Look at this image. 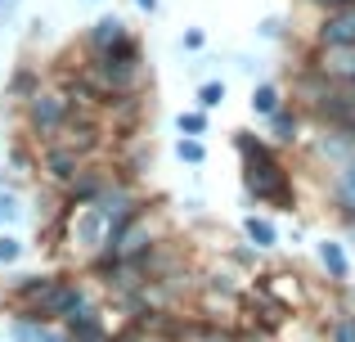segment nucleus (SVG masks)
I'll return each instance as SVG.
<instances>
[{
    "mask_svg": "<svg viewBox=\"0 0 355 342\" xmlns=\"http://www.w3.org/2000/svg\"><path fill=\"white\" fill-rule=\"evenodd\" d=\"M121 36V23L117 18H104V23H99V41H117Z\"/></svg>",
    "mask_w": 355,
    "mask_h": 342,
    "instance_id": "obj_6",
    "label": "nucleus"
},
{
    "mask_svg": "<svg viewBox=\"0 0 355 342\" xmlns=\"http://www.w3.org/2000/svg\"><path fill=\"white\" fill-rule=\"evenodd\" d=\"M126 342H135V338H126Z\"/></svg>",
    "mask_w": 355,
    "mask_h": 342,
    "instance_id": "obj_14",
    "label": "nucleus"
},
{
    "mask_svg": "<svg viewBox=\"0 0 355 342\" xmlns=\"http://www.w3.org/2000/svg\"><path fill=\"white\" fill-rule=\"evenodd\" d=\"M18 334H23V338H32V342H63L59 334H36V329H27V325L18 329Z\"/></svg>",
    "mask_w": 355,
    "mask_h": 342,
    "instance_id": "obj_10",
    "label": "nucleus"
},
{
    "mask_svg": "<svg viewBox=\"0 0 355 342\" xmlns=\"http://www.w3.org/2000/svg\"><path fill=\"white\" fill-rule=\"evenodd\" d=\"M252 108H257V113H275V108H279V95H275V86H261L257 95H252Z\"/></svg>",
    "mask_w": 355,
    "mask_h": 342,
    "instance_id": "obj_3",
    "label": "nucleus"
},
{
    "mask_svg": "<svg viewBox=\"0 0 355 342\" xmlns=\"http://www.w3.org/2000/svg\"><path fill=\"white\" fill-rule=\"evenodd\" d=\"M347 185H351V194H355V171H351V180H347Z\"/></svg>",
    "mask_w": 355,
    "mask_h": 342,
    "instance_id": "obj_13",
    "label": "nucleus"
},
{
    "mask_svg": "<svg viewBox=\"0 0 355 342\" xmlns=\"http://www.w3.org/2000/svg\"><path fill=\"white\" fill-rule=\"evenodd\" d=\"M180 158H189V162H202V144H193V140H180Z\"/></svg>",
    "mask_w": 355,
    "mask_h": 342,
    "instance_id": "obj_8",
    "label": "nucleus"
},
{
    "mask_svg": "<svg viewBox=\"0 0 355 342\" xmlns=\"http://www.w3.org/2000/svg\"><path fill=\"white\" fill-rule=\"evenodd\" d=\"M329 41H355V14L351 18H338V23L329 27Z\"/></svg>",
    "mask_w": 355,
    "mask_h": 342,
    "instance_id": "obj_4",
    "label": "nucleus"
},
{
    "mask_svg": "<svg viewBox=\"0 0 355 342\" xmlns=\"http://www.w3.org/2000/svg\"><path fill=\"white\" fill-rule=\"evenodd\" d=\"M248 234H252V243H257V248H270V243H275V225H266V221H257V216L248 221Z\"/></svg>",
    "mask_w": 355,
    "mask_h": 342,
    "instance_id": "obj_2",
    "label": "nucleus"
},
{
    "mask_svg": "<svg viewBox=\"0 0 355 342\" xmlns=\"http://www.w3.org/2000/svg\"><path fill=\"white\" fill-rule=\"evenodd\" d=\"M320 257H324V266H329L333 275H347V253H342L338 243H324V248H320Z\"/></svg>",
    "mask_w": 355,
    "mask_h": 342,
    "instance_id": "obj_1",
    "label": "nucleus"
},
{
    "mask_svg": "<svg viewBox=\"0 0 355 342\" xmlns=\"http://www.w3.org/2000/svg\"><path fill=\"white\" fill-rule=\"evenodd\" d=\"M338 342H355V320H351V325H342V329H338Z\"/></svg>",
    "mask_w": 355,
    "mask_h": 342,
    "instance_id": "obj_11",
    "label": "nucleus"
},
{
    "mask_svg": "<svg viewBox=\"0 0 355 342\" xmlns=\"http://www.w3.org/2000/svg\"><path fill=\"white\" fill-rule=\"evenodd\" d=\"M18 257V239H0V262H14Z\"/></svg>",
    "mask_w": 355,
    "mask_h": 342,
    "instance_id": "obj_9",
    "label": "nucleus"
},
{
    "mask_svg": "<svg viewBox=\"0 0 355 342\" xmlns=\"http://www.w3.org/2000/svg\"><path fill=\"white\" fill-rule=\"evenodd\" d=\"M220 99H225V86H216V81H211V86H202V104H207V108H216Z\"/></svg>",
    "mask_w": 355,
    "mask_h": 342,
    "instance_id": "obj_5",
    "label": "nucleus"
},
{
    "mask_svg": "<svg viewBox=\"0 0 355 342\" xmlns=\"http://www.w3.org/2000/svg\"><path fill=\"white\" fill-rule=\"evenodd\" d=\"M139 5H144V9H153V5H157V0H139Z\"/></svg>",
    "mask_w": 355,
    "mask_h": 342,
    "instance_id": "obj_12",
    "label": "nucleus"
},
{
    "mask_svg": "<svg viewBox=\"0 0 355 342\" xmlns=\"http://www.w3.org/2000/svg\"><path fill=\"white\" fill-rule=\"evenodd\" d=\"M202 126H207V122H202V117H198V113H189V117H180V131H189V135H202Z\"/></svg>",
    "mask_w": 355,
    "mask_h": 342,
    "instance_id": "obj_7",
    "label": "nucleus"
}]
</instances>
